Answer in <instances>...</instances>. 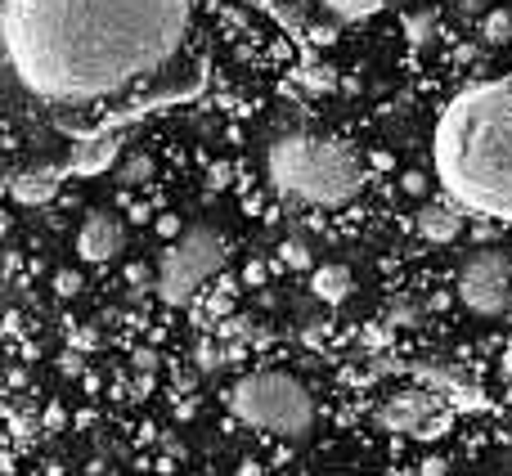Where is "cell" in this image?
<instances>
[{
  "label": "cell",
  "mask_w": 512,
  "mask_h": 476,
  "mask_svg": "<svg viewBox=\"0 0 512 476\" xmlns=\"http://www.w3.org/2000/svg\"><path fill=\"white\" fill-rule=\"evenodd\" d=\"M283 265H292V270H310V247L301 243V238H288V243L279 247Z\"/></svg>",
  "instance_id": "obj_14"
},
{
  "label": "cell",
  "mask_w": 512,
  "mask_h": 476,
  "mask_svg": "<svg viewBox=\"0 0 512 476\" xmlns=\"http://www.w3.org/2000/svg\"><path fill=\"white\" fill-rule=\"evenodd\" d=\"M9 198L23 207H45L59 198V176L45 167H32V171H18V176H9Z\"/></svg>",
  "instance_id": "obj_11"
},
{
  "label": "cell",
  "mask_w": 512,
  "mask_h": 476,
  "mask_svg": "<svg viewBox=\"0 0 512 476\" xmlns=\"http://www.w3.org/2000/svg\"><path fill=\"white\" fill-rule=\"evenodd\" d=\"M122 243H126V230H122V221H117L113 212H90L86 221H81V230H77V256L86 265L113 261V256L122 252Z\"/></svg>",
  "instance_id": "obj_8"
},
{
  "label": "cell",
  "mask_w": 512,
  "mask_h": 476,
  "mask_svg": "<svg viewBox=\"0 0 512 476\" xmlns=\"http://www.w3.org/2000/svg\"><path fill=\"white\" fill-rule=\"evenodd\" d=\"M459 297L477 315H504L512 301V256L499 247H481L459 270Z\"/></svg>",
  "instance_id": "obj_6"
},
{
  "label": "cell",
  "mask_w": 512,
  "mask_h": 476,
  "mask_svg": "<svg viewBox=\"0 0 512 476\" xmlns=\"http://www.w3.org/2000/svg\"><path fill=\"white\" fill-rule=\"evenodd\" d=\"M310 292L324 306H342L351 297V270L346 265H319V270H310Z\"/></svg>",
  "instance_id": "obj_12"
},
{
  "label": "cell",
  "mask_w": 512,
  "mask_h": 476,
  "mask_svg": "<svg viewBox=\"0 0 512 476\" xmlns=\"http://www.w3.org/2000/svg\"><path fill=\"white\" fill-rule=\"evenodd\" d=\"M486 36H490V41L508 36V14H490V18H486Z\"/></svg>",
  "instance_id": "obj_16"
},
{
  "label": "cell",
  "mask_w": 512,
  "mask_h": 476,
  "mask_svg": "<svg viewBox=\"0 0 512 476\" xmlns=\"http://www.w3.org/2000/svg\"><path fill=\"white\" fill-rule=\"evenodd\" d=\"M265 171L270 185L283 198L306 207H337L351 203L364 189V158L346 140L315 131H292L279 135L265 153Z\"/></svg>",
  "instance_id": "obj_3"
},
{
  "label": "cell",
  "mask_w": 512,
  "mask_h": 476,
  "mask_svg": "<svg viewBox=\"0 0 512 476\" xmlns=\"http://www.w3.org/2000/svg\"><path fill=\"white\" fill-rule=\"evenodd\" d=\"M337 23H360V18H373L378 9H387V0H319Z\"/></svg>",
  "instance_id": "obj_13"
},
{
  "label": "cell",
  "mask_w": 512,
  "mask_h": 476,
  "mask_svg": "<svg viewBox=\"0 0 512 476\" xmlns=\"http://www.w3.org/2000/svg\"><path fill=\"white\" fill-rule=\"evenodd\" d=\"M504 373H508V382H512V346L504 351Z\"/></svg>",
  "instance_id": "obj_18"
},
{
  "label": "cell",
  "mask_w": 512,
  "mask_h": 476,
  "mask_svg": "<svg viewBox=\"0 0 512 476\" xmlns=\"http://www.w3.org/2000/svg\"><path fill=\"white\" fill-rule=\"evenodd\" d=\"M230 409L239 423L270 432L279 441H301L315 427V400L288 373H248L230 387Z\"/></svg>",
  "instance_id": "obj_4"
},
{
  "label": "cell",
  "mask_w": 512,
  "mask_h": 476,
  "mask_svg": "<svg viewBox=\"0 0 512 476\" xmlns=\"http://www.w3.org/2000/svg\"><path fill=\"white\" fill-rule=\"evenodd\" d=\"M122 153V131H99V135H86V140H72L68 149V171L72 176H99L108 171Z\"/></svg>",
  "instance_id": "obj_9"
},
{
  "label": "cell",
  "mask_w": 512,
  "mask_h": 476,
  "mask_svg": "<svg viewBox=\"0 0 512 476\" xmlns=\"http://www.w3.org/2000/svg\"><path fill=\"white\" fill-rule=\"evenodd\" d=\"M378 423L400 436H436L450 423V405L436 387H405L391 400H382Z\"/></svg>",
  "instance_id": "obj_7"
},
{
  "label": "cell",
  "mask_w": 512,
  "mask_h": 476,
  "mask_svg": "<svg viewBox=\"0 0 512 476\" xmlns=\"http://www.w3.org/2000/svg\"><path fill=\"white\" fill-rule=\"evenodd\" d=\"M432 167L450 203L512 221V77L477 81L441 108Z\"/></svg>",
  "instance_id": "obj_2"
},
{
  "label": "cell",
  "mask_w": 512,
  "mask_h": 476,
  "mask_svg": "<svg viewBox=\"0 0 512 476\" xmlns=\"http://www.w3.org/2000/svg\"><path fill=\"white\" fill-rule=\"evenodd\" d=\"M0 36L14 99L68 140L207 86L198 0H5Z\"/></svg>",
  "instance_id": "obj_1"
},
{
  "label": "cell",
  "mask_w": 512,
  "mask_h": 476,
  "mask_svg": "<svg viewBox=\"0 0 512 476\" xmlns=\"http://www.w3.org/2000/svg\"><path fill=\"white\" fill-rule=\"evenodd\" d=\"M225 265V234L212 225H189L158 261V297L167 306H185L203 292V283Z\"/></svg>",
  "instance_id": "obj_5"
},
{
  "label": "cell",
  "mask_w": 512,
  "mask_h": 476,
  "mask_svg": "<svg viewBox=\"0 0 512 476\" xmlns=\"http://www.w3.org/2000/svg\"><path fill=\"white\" fill-rule=\"evenodd\" d=\"M77 274H59V292H77Z\"/></svg>",
  "instance_id": "obj_17"
},
{
  "label": "cell",
  "mask_w": 512,
  "mask_h": 476,
  "mask_svg": "<svg viewBox=\"0 0 512 476\" xmlns=\"http://www.w3.org/2000/svg\"><path fill=\"white\" fill-rule=\"evenodd\" d=\"M414 230H418V238H427V243H454L463 230V212L450 203H423L414 216Z\"/></svg>",
  "instance_id": "obj_10"
},
{
  "label": "cell",
  "mask_w": 512,
  "mask_h": 476,
  "mask_svg": "<svg viewBox=\"0 0 512 476\" xmlns=\"http://www.w3.org/2000/svg\"><path fill=\"white\" fill-rule=\"evenodd\" d=\"M225 360H230V355L221 351V346H198V364H203V373H216V369H225Z\"/></svg>",
  "instance_id": "obj_15"
}]
</instances>
